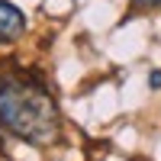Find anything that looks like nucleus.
Listing matches in <instances>:
<instances>
[{"mask_svg":"<svg viewBox=\"0 0 161 161\" xmlns=\"http://www.w3.org/2000/svg\"><path fill=\"white\" fill-rule=\"evenodd\" d=\"M148 80H152V90H158V87H161V71H152Z\"/></svg>","mask_w":161,"mask_h":161,"instance_id":"20e7f679","label":"nucleus"},{"mask_svg":"<svg viewBox=\"0 0 161 161\" xmlns=\"http://www.w3.org/2000/svg\"><path fill=\"white\" fill-rule=\"evenodd\" d=\"M158 7H161V0H132V13H148Z\"/></svg>","mask_w":161,"mask_h":161,"instance_id":"7ed1b4c3","label":"nucleus"},{"mask_svg":"<svg viewBox=\"0 0 161 161\" xmlns=\"http://www.w3.org/2000/svg\"><path fill=\"white\" fill-rule=\"evenodd\" d=\"M26 32V16L19 7H13L10 0H0V42H16Z\"/></svg>","mask_w":161,"mask_h":161,"instance_id":"f03ea898","label":"nucleus"},{"mask_svg":"<svg viewBox=\"0 0 161 161\" xmlns=\"http://www.w3.org/2000/svg\"><path fill=\"white\" fill-rule=\"evenodd\" d=\"M0 132L32 148H48L61 139L58 100L36 71L13 68L0 74Z\"/></svg>","mask_w":161,"mask_h":161,"instance_id":"f257e3e1","label":"nucleus"}]
</instances>
